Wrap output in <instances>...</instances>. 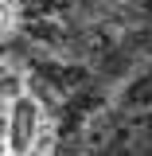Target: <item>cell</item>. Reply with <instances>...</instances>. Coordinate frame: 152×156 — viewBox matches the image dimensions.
I'll return each mask as SVG.
<instances>
[{
  "instance_id": "6da1fadb",
  "label": "cell",
  "mask_w": 152,
  "mask_h": 156,
  "mask_svg": "<svg viewBox=\"0 0 152 156\" xmlns=\"http://www.w3.org/2000/svg\"><path fill=\"white\" fill-rule=\"evenodd\" d=\"M39 101L31 94H16L8 105V152H31L39 136Z\"/></svg>"
},
{
  "instance_id": "7a4b0ae2",
  "label": "cell",
  "mask_w": 152,
  "mask_h": 156,
  "mask_svg": "<svg viewBox=\"0 0 152 156\" xmlns=\"http://www.w3.org/2000/svg\"><path fill=\"white\" fill-rule=\"evenodd\" d=\"M8 27H12V4H8V0H0V35H4Z\"/></svg>"
}]
</instances>
